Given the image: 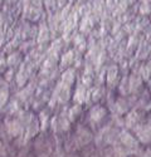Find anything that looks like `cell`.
I'll return each instance as SVG.
<instances>
[{"label": "cell", "mask_w": 151, "mask_h": 157, "mask_svg": "<svg viewBox=\"0 0 151 157\" xmlns=\"http://www.w3.org/2000/svg\"><path fill=\"white\" fill-rule=\"evenodd\" d=\"M8 131H9L10 135L18 136V135L21 132V126L19 124V122H15V121L9 122V123H8Z\"/></svg>", "instance_id": "6da1fadb"}, {"label": "cell", "mask_w": 151, "mask_h": 157, "mask_svg": "<svg viewBox=\"0 0 151 157\" xmlns=\"http://www.w3.org/2000/svg\"><path fill=\"white\" fill-rule=\"evenodd\" d=\"M4 2H5V0H0V4H3Z\"/></svg>", "instance_id": "7a4b0ae2"}]
</instances>
